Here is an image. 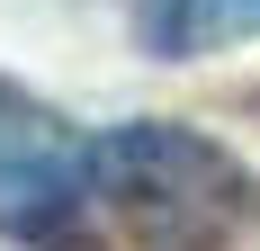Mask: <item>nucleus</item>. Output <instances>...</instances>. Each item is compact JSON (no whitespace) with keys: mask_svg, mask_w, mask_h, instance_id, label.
Wrapping results in <instances>:
<instances>
[{"mask_svg":"<svg viewBox=\"0 0 260 251\" xmlns=\"http://www.w3.org/2000/svg\"><path fill=\"white\" fill-rule=\"evenodd\" d=\"M81 162H90V189H108L153 242H215L224 215L242 206V162L198 125H117Z\"/></svg>","mask_w":260,"mask_h":251,"instance_id":"f257e3e1","label":"nucleus"},{"mask_svg":"<svg viewBox=\"0 0 260 251\" xmlns=\"http://www.w3.org/2000/svg\"><path fill=\"white\" fill-rule=\"evenodd\" d=\"M81 189H90V162H63L45 144V125L36 135H9L0 144V233L9 242H36V251H63L81 225Z\"/></svg>","mask_w":260,"mask_h":251,"instance_id":"f03ea898","label":"nucleus"},{"mask_svg":"<svg viewBox=\"0 0 260 251\" xmlns=\"http://www.w3.org/2000/svg\"><path fill=\"white\" fill-rule=\"evenodd\" d=\"M260 36V0H153L144 9V45L171 63V54H215Z\"/></svg>","mask_w":260,"mask_h":251,"instance_id":"7ed1b4c3","label":"nucleus"}]
</instances>
